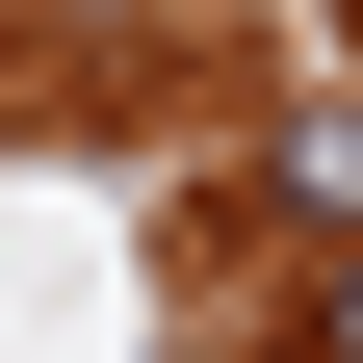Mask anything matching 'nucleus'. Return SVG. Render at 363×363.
Returning <instances> with one entry per match:
<instances>
[{
	"label": "nucleus",
	"instance_id": "f257e3e1",
	"mask_svg": "<svg viewBox=\"0 0 363 363\" xmlns=\"http://www.w3.org/2000/svg\"><path fill=\"white\" fill-rule=\"evenodd\" d=\"M311 363H363V234H337V286H311Z\"/></svg>",
	"mask_w": 363,
	"mask_h": 363
}]
</instances>
